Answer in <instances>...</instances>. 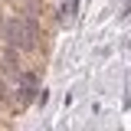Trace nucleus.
Masks as SVG:
<instances>
[{
	"label": "nucleus",
	"mask_w": 131,
	"mask_h": 131,
	"mask_svg": "<svg viewBox=\"0 0 131 131\" xmlns=\"http://www.w3.org/2000/svg\"><path fill=\"white\" fill-rule=\"evenodd\" d=\"M72 20H75V0H62V7H59V23L69 26Z\"/></svg>",
	"instance_id": "obj_1"
},
{
	"label": "nucleus",
	"mask_w": 131,
	"mask_h": 131,
	"mask_svg": "<svg viewBox=\"0 0 131 131\" xmlns=\"http://www.w3.org/2000/svg\"><path fill=\"white\" fill-rule=\"evenodd\" d=\"M0 102H13V98H10V85H7V79H0Z\"/></svg>",
	"instance_id": "obj_2"
},
{
	"label": "nucleus",
	"mask_w": 131,
	"mask_h": 131,
	"mask_svg": "<svg viewBox=\"0 0 131 131\" xmlns=\"http://www.w3.org/2000/svg\"><path fill=\"white\" fill-rule=\"evenodd\" d=\"M0 26H3V13H0Z\"/></svg>",
	"instance_id": "obj_3"
}]
</instances>
